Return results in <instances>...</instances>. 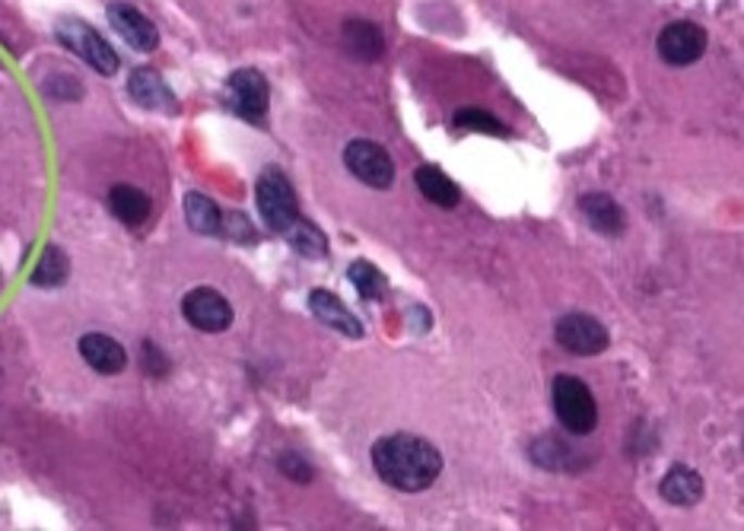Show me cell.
<instances>
[{"label": "cell", "mask_w": 744, "mask_h": 531, "mask_svg": "<svg viewBox=\"0 0 744 531\" xmlns=\"http://www.w3.org/2000/svg\"><path fill=\"white\" fill-rule=\"evenodd\" d=\"M372 468L388 487L420 493L433 487L436 478L443 474V455L433 443H426L420 436L395 433L372 446Z\"/></svg>", "instance_id": "6da1fadb"}, {"label": "cell", "mask_w": 744, "mask_h": 531, "mask_svg": "<svg viewBox=\"0 0 744 531\" xmlns=\"http://www.w3.org/2000/svg\"><path fill=\"white\" fill-rule=\"evenodd\" d=\"M54 36H58V41H61L67 51H74L77 58H83V61H86L92 71H99L102 77L119 74L122 61H119L115 48L99 36V29H92L89 23H83L80 16H64V20H58Z\"/></svg>", "instance_id": "7a4b0ae2"}, {"label": "cell", "mask_w": 744, "mask_h": 531, "mask_svg": "<svg viewBox=\"0 0 744 531\" xmlns=\"http://www.w3.org/2000/svg\"><path fill=\"white\" fill-rule=\"evenodd\" d=\"M255 201H258V213L261 220L268 223V230L274 233H287L289 226L299 220V201H296V192L289 185V178L277 169V165H268L261 175H258V185H255Z\"/></svg>", "instance_id": "3957f363"}, {"label": "cell", "mask_w": 744, "mask_h": 531, "mask_svg": "<svg viewBox=\"0 0 744 531\" xmlns=\"http://www.w3.org/2000/svg\"><path fill=\"white\" fill-rule=\"evenodd\" d=\"M554 410H557V420L576 436H585L598 427V405L588 385L576 375L554 379Z\"/></svg>", "instance_id": "277c9868"}, {"label": "cell", "mask_w": 744, "mask_h": 531, "mask_svg": "<svg viewBox=\"0 0 744 531\" xmlns=\"http://www.w3.org/2000/svg\"><path fill=\"white\" fill-rule=\"evenodd\" d=\"M268 106H271V86L261 71L243 67L226 81V109L233 115H239L243 122L264 124Z\"/></svg>", "instance_id": "5b68a950"}, {"label": "cell", "mask_w": 744, "mask_h": 531, "mask_svg": "<svg viewBox=\"0 0 744 531\" xmlns=\"http://www.w3.org/2000/svg\"><path fill=\"white\" fill-rule=\"evenodd\" d=\"M344 165L350 169L354 178H360L370 188H392L395 182V163L388 157V150L375 140H350L344 147Z\"/></svg>", "instance_id": "8992f818"}, {"label": "cell", "mask_w": 744, "mask_h": 531, "mask_svg": "<svg viewBox=\"0 0 744 531\" xmlns=\"http://www.w3.org/2000/svg\"><path fill=\"white\" fill-rule=\"evenodd\" d=\"M182 316L188 319V325L207 331V334H220L233 325V306L230 299L213 289V286H198L182 299Z\"/></svg>", "instance_id": "52a82bcc"}, {"label": "cell", "mask_w": 744, "mask_h": 531, "mask_svg": "<svg viewBox=\"0 0 744 531\" xmlns=\"http://www.w3.org/2000/svg\"><path fill=\"white\" fill-rule=\"evenodd\" d=\"M557 344L576 357H595L602 350H608V328L602 325L598 319L585 316V312H570L557 322Z\"/></svg>", "instance_id": "ba28073f"}, {"label": "cell", "mask_w": 744, "mask_h": 531, "mask_svg": "<svg viewBox=\"0 0 744 531\" xmlns=\"http://www.w3.org/2000/svg\"><path fill=\"white\" fill-rule=\"evenodd\" d=\"M706 51V29L691 23V20H678L668 23L659 36V54L665 64L671 67H687L694 61H700Z\"/></svg>", "instance_id": "9c48e42d"}, {"label": "cell", "mask_w": 744, "mask_h": 531, "mask_svg": "<svg viewBox=\"0 0 744 531\" xmlns=\"http://www.w3.org/2000/svg\"><path fill=\"white\" fill-rule=\"evenodd\" d=\"M109 23H112V29L122 36L134 51H144V54H150V51H157L160 48V29L150 23V16H144L134 3H124V0H115V3H109Z\"/></svg>", "instance_id": "30bf717a"}, {"label": "cell", "mask_w": 744, "mask_h": 531, "mask_svg": "<svg viewBox=\"0 0 744 531\" xmlns=\"http://www.w3.org/2000/svg\"><path fill=\"white\" fill-rule=\"evenodd\" d=\"M127 96L147 109V112H163V115H175L178 112V99L175 92L165 86V81L153 71V67H137L131 77H127Z\"/></svg>", "instance_id": "8fae6325"}, {"label": "cell", "mask_w": 744, "mask_h": 531, "mask_svg": "<svg viewBox=\"0 0 744 531\" xmlns=\"http://www.w3.org/2000/svg\"><path fill=\"white\" fill-rule=\"evenodd\" d=\"M77 347H80L83 360L96 369V372H102V375H119V372H124V367H127V354H124L122 344H119L115 337L102 334V331L83 334Z\"/></svg>", "instance_id": "7c38bea8"}, {"label": "cell", "mask_w": 744, "mask_h": 531, "mask_svg": "<svg viewBox=\"0 0 744 531\" xmlns=\"http://www.w3.org/2000/svg\"><path fill=\"white\" fill-rule=\"evenodd\" d=\"M579 210H582V217L588 220V226H592L595 233H602V236H620L623 226H627L623 207H620L611 195H605V192H588V195H582V198H579Z\"/></svg>", "instance_id": "4fadbf2b"}, {"label": "cell", "mask_w": 744, "mask_h": 531, "mask_svg": "<svg viewBox=\"0 0 744 531\" xmlns=\"http://www.w3.org/2000/svg\"><path fill=\"white\" fill-rule=\"evenodd\" d=\"M309 309H312V316H315L322 325L340 331L344 337H363L360 319H357L331 289H312V293H309Z\"/></svg>", "instance_id": "5bb4252c"}, {"label": "cell", "mask_w": 744, "mask_h": 531, "mask_svg": "<svg viewBox=\"0 0 744 531\" xmlns=\"http://www.w3.org/2000/svg\"><path fill=\"white\" fill-rule=\"evenodd\" d=\"M340 39H344V48L363 64H372V61H379L385 54V36L370 20H357V16L347 20L340 26Z\"/></svg>", "instance_id": "9a60e30c"}, {"label": "cell", "mask_w": 744, "mask_h": 531, "mask_svg": "<svg viewBox=\"0 0 744 531\" xmlns=\"http://www.w3.org/2000/svg\"><path fill=\"white\" fill-rule=\"evenodd\" d=\"M661 499H668L671 506H694L703 499V478L687 468V465H674L659 484Z\"/></svg>", "instance_id": "2e32d148"}, {"label": "cell", "mask_w": 744, "mask_h": 531, "mask_svg": "<svg viewBox=\"0 0 744 531\" xmlns=\"http://www.w3.org/2000/svg\"><path fill=\"white\" fill-rule=\"evenodd\" d=\"M413 182H417L420 195H423L430 205L443 207V210H452V207H458V201H461L458 185H455L452 178H449L439 165H420V169L413 172Z\"/></svg>", "instance_id": "e0dca14e"}, {"label": "cell", "mask_w": 744, "mask_h": 531, "mask_svg": "<svg viewBox=\"0 0 744 531\" xmlns=\"http://www.w3.org/2000/svg\"><path fill=\"white\" fill-rule=\"evenodd\" d=\"M109 210L122 220L124 226L137 230L150 220V195L134 185H115L109 192Z\"/></svg>", "instance_id": "ac0fdd59"}, {"label": "cell", "mask_w": 744, "mask_h": 531, "mask_svg": "<svg viewBox=\"0 0 744 531\" xmlns=\"http://www.w3.org/2000/svg\"><path fill=\"white\" fill-rule=\"evenodd\" d=\"M185 220L201 236L223 233V213H220V207L213 205L207 195H201V192H188L185 195Z\"/></svg>", "instance_id": "d6986e66"}, {"label": "cell", "mask_w": 744, "mask_h": 531, "mask_svg": "<svg viewBox=\"0 0 744 531\" xmlns=\"http://www.w3.org/2000/svg\"><path fill=\"white\" fill-rule=\"evenodd\" d=\"M284 236L289 239L293 251L302 255V258H325L328 255V236L306 217H299Z\"/></svg>", "instance_id": "ffe728a7"}, {"label": "cell", "mask_w": 744, "mask_h": 531, "mask_svg": "<svg viewBox=\"0 0 744 531\" xmlns=\"http://www.w3.org/2000/svg\"><path fill=\"white\" fill-rule=\"evenodd\" d=\"M71 277V258L61 246H48L41 251L39 264H36V274H33V284L36 286H61L67 284Z\"/></svg>", "instance_id": "44dd1931"}, {"label": "cell", "mask_w": 744, "mask_h": 531, "mask_svg": "<svg viewBox=\"0 0 744 531\" xmlns=\"http://www.w3.org/2000/svg\"><path fill=\"white\" fill-rule=\"evenodd\" d=\"M350 284L357 286V293L370 302L385 299V293H388V277L372 261H354L350 264Z\"/></svg>", "instance_id": "7402d4cb"}, {"label": "cell", "mask_w": 744, "mask_h": 531, "mask_svg": "<svg viewBox=\"0 0 744 531\" xmlns=\"http://www.w3.org/2000/svg\"><path fill=\"white\" fill-rule=\"evenodd\" d=\"M452 124L458 131H481V134H494V137H509L512 134L496 115L484 112V109H461V112H455Z\"/></svg>", "instance_id": "603a6c76"}, {"label": "cell", "mask_w": 744, "mask_h": 531, "mask_svg": "<svg viewBox=\"0 0 744 531\" xmlns=\"http://www.w3.org/2000/svg\"><path fill=\"white\" fill-rule=\"evenodd\" d=\"M532 458L550 471H563V468H570V446H563L557 436H544L532 446Z\"/></svg>", "instance_id": "cb8c5ba5"}, {"label": "cell", "mask_w": 744, "mask_h": 531, "mask_svg": "<svg viewBox=\"0 0 744 531\" xmlns=\"http://www.w3.org/2000/svg\"><path fill=\"white\" fill-rule=\"evenodd\" d=\"M223 236L230 243H236V246H255L258 243V233H255L251 220H248L246 213H239V210L223 217Z\"/></svg>", "instance_id": "d4e9b609"}, {"label": "cell", "mask_w": 744, "mask_h": 531, "mask_svg": "<svg viewBox=\"0 0 744 531\" xmlns=\"http://www.w3.org/2000/svg\"><path fill=\"white\" fill-rule=\"evenodd\" d=\"M140 367H144L147 375L163 379L165 372H169V357H165L163 350H160L153 341H144V344H140Z\"/></svg>", "instance_id": "484cf974"}, {"label": "cell", "mask_w": 744, "mask_h": 531, "mask_svg": "<svg viewBox=\"0 0 744 531\" xmlns=\"http://www.w3.org/2000/svg\"><path fill=\"white\" fill-rule=\"evenodd\" d=\"M277 468L287 474L289 481H299V484H309V481H312V474H315V471H312V465H306L296 452H284V455L277 458Z\"/></svg>", "instance_id": "4316f807"}, {"label": "cell", "mask_w": 744, "mask_h": 531, "mask_svg": "<svg viewBox=\"0 0 744 531\" xmlns=\"http://www.w3.org/2000/svg\"><path fill=\"white\" fill-rule=\"evenodd\" d=\"M45 89H48V96H54V99H80L83 96L80 81H74V77H67V74L48 81L45 83Z\"/></svg>", "instance_id": "83f0119b"}]
</instances>
